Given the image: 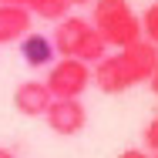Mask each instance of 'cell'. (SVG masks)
I'll use <instances>...</instances> for the list:
<instances>
[{
  "mask_svg": "<svg viewBox=\"0 0 158 158\" xmlns=\"http://www.w3.org/2000/svg\"><path fill=\"white\" fill-rule=\"evenodd\" d=\"M91 24L104 37L108 47H128L141 37V17L131 10L128 0H94L91 3Z\"/></svg>",
  "mask_w": 158,
  "mask_h": 158,
  "instance_id": "obj_1",
  "label": "cell"
},
{
  "mask_svg": "<svg viewBox=\"0 0 158 158\" xmlns=\"http://www.w3.org/2000/svg\"><path fill=\"white\" fill-rule=\"evenodd\" d=\"M51 40H54V51L61 57H77L84 64H98L108 54V44L94 31V24L84 20V17H74V14H67L64 20H57Z\"/></svg>",
  "mask_w": 158,
  "mask_h": 158,
  "instance_id": "obj_2",
  "label": "cell"
},
{
  "mask_svg": "<svg viewBox=\"0 0 158 158\" xmlns=\"http://www.w3.org/2000/svg\"><path fill=\"white\" fill-rule=\"evenodd\" d=\"M47 91L54 98H81L91 88V64L77 57H61L47 67Z\"/></svg>",
  "mask_w": 158,
  "mask_h": 158,
  "instance_id": "obj_3",
  "label": "cell"
},
{
  "mask_svg": "<svg viewBox=\"0 0 158 158\" xmlns=\"http://www.w3.org/2000/svg\"><path fill=\"white\" fill-rule=\"evenodd\" d=\"M91 84L104 94H121V91L141 84V81L135 74V67L128 64V57L118 51V54H104L98 64H91Z\"/></svg>",
  "mask_w": 158,
  "mask_h": 158,
  "instance_id": "obj_4",
  "label": "cell"
},
{
  "mask_svg": "<svg viewBox=\"0 0 158 158\" xmlns=\"http://www.w3.org/2000/svg\"><path fill=\"white\" fill-rule=\"evenodd\" d=\"M44 121H47V128H51L54 135L74 138V135H81L84 125H88V111H84V104H81L77 98H54L51 108H47V114H44Z\"/></svg>",
  "mask_w": 158,
  "mask_h": 158,
  "instance_id": "obj_5",
  "label": "cell"
},
{
  "mask_svg": "<svg viewBox=\"0 0 158 158\" xmlns=\"http://www.w3.org/2000/svg\"><path fill=\"white\" fill-rule=\"evenodd\" d=\"M51 101H54V94L47 91L44 81H20L17 91H14V108L24 118H44Z\"/></svg>",
  "mask_w": 158,
  "mask_h": 158,
  "instance_id": "obj_6",
  "label": "cell"
},
{
  "mask_svg": "<svg viewBox=\"0 0 158 158\" xmlns=\"http://www.w3.org/2000/svg\"><path fill=\"white\" fill-rule=\"evenodd\" d=\"M34 14L27 7H17V3H0V47L3 44H17L24 34L31 31Z\"/></svg>",
  "mask_w": 158,
  "mask_h": 158,
  "instance_id": "obj_7",
  "label": "cell"
},
{
  "mask_svg": "<svg viewBox=\"0 0 158 158\" xmlns=\"http://www.w3.org/2000/svg\"><path fill=\"white\" fill-rule=\"evenodd\" d=\"M17 44H20V57H24L27 67H51V64H54V54H57V51H54V40H51V37L27 31Z\"/></svg>",
  "mask_w": 158,
  "mask_h": 158,
  "instance_id": "obj_8",
  "label": "cell"
},
{
  "mask_svg": "<svg viewBox=\"0 0 158 158\" xmlns=\"http://www.w3.org/2000/svg\"><path fill=\"white\" fill-rule=\"evenodd\" d=\"M31 14H34V17H40V20L57 24V20H64V17L71 14V3H67V0H34Z\"/></svg>",
  "mask_w": 158,
  "mask_h": 158,
  "instance_id": "obj_9",
  "label": "cell"
},
{
  "mask_svg": "<svg viewBox=\"0 0 158 158\" xmlns=\"http://www.w3.org/2000/svg\"><path fill=\"white\" fill-rule=\"evenodd\" d=\"M138 17H141V37L158 44V0L152 7H145V14H138Z\"/></svg>",
  "mask_w": 158,
  "mask_h": 158,
  "instance_id": "obj_10",
  "label": "cell"
},
{
  "mask_svg": "<svg viewBox=\"0 0 158 158\" xmlns=\"http://www.w3.org/2000/svg\"><path fill=\"white\" fill-rule=\"evenodd\" d=\"M141 138H145V148H148V152H158V114L145 125V135H141Z\"/></svg>",
  "mask_w": 158,
  "mask_h": 158,
  "instance_id": "obj_11",
  "label": "cell"
},
{
  "mask_svg": "<svg viewBox=\"0 0 158 158\" xmlns=\"http://www.w3.org/2000/svg\"><path fill=\"white\" fill-rule=\"evenodd\" d=\"M121 158H148L141 148H128V152H121Z\"/></svg>",
  "mask_w": 158,
  "mask_h": 158,
  "instance_id": "obj_12",
  "label": "cell"
},
{
  "mask_svg": "<svg viewBox=\"0 0 158 158\" xmlns=\"http://www.w3.org/2000/svg\"><path fill=\"white\" fill-rule=\"evenodd\" d=\"M148 88H152V91H155V94H158V67H155V71H152V77H148Z\"/></svg>",
  "mask_w": 158,
  "mask_h": 158,
  "instance_id": "obj_13",
  "label": "cell"
},
{
  "mask_svg": "<svg viewBox=\"0 0 158 158\" xmlns=\"http://www.w3.org/2000/svg\"><path fill=\"white\" fill-rule=\"evenodd\" d=\"M0 3H17V7H27V10L34 7V0H0Z\"/></svg>",
  "mask_w": 158,
  "mask_h": 158,
  "instance_id": "obj_14",
  "label": "cell"
},
{
  "mask_svg": "<svg viewBox=\"0 0 158 158\" xmlns=\"http://www.w3.org/2000/svg\"><path fill=\"white\" fill-rule=\"evenodd\" d=\"M67 3H71V7H91L94 0H67Z\"/></svg>",
  "mask_w": 158,
  "mask_h": 158,
  "instance_id": "obj_15",
  "label": "cell"
},
{
  "mask_svg": "<svg viewBox=\"0 0 158 158\" xmlns=\"http://www.w3.org/2000/svg\"><path fill=\"white\" fill-rule=\"evenodd\" d=\"M0 158H14V152H10V148H3V145H0Z\"/></svg>",
  "mask_w": 158,
  "mask_h": 158,
  "instance_id": "obj_16",
  "label": "cell"
},
{
  "mask_svg": "<svg viewBox=\"0 0 158 158\" xmlns=\"http://www.w3.org/2000/svg\"><path fill=\"white\" fill-rule=\"evenodd\" d=\"M152 158H158V152H155V155H152Z\"/></svg>",
  "mask_w": 158,
  "mask_h": 158,
  "instance_id": "obj_17",
  "label": "cell"
}]
</instances>
